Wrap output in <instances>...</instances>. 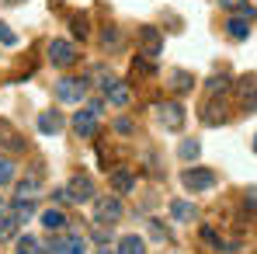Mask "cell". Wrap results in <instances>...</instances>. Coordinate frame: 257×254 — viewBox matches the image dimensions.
I'll use <instances>...</instances> for the list:
<instances>
[{"mask_svg":"<svg viewBox=\"0 0 257 254\" xmlns=\"http://www.w3.org/2000/svg\"><path fill=\"white\" fill-rule=\"evenodd\" d=\"M226 32H229V39H247L250 35V18H243V14L229 18L226 21Z\"/></svg>","mask_w":257,"mask_h":254,"instance_id":"7c38bea8","label":"cell"},{"mask_svg":"<svg viewBox=\"0 0 257 254\" xmlns=\"http://www.w3.org/2000/svg\"><path fill=\"white\" fill-rule=\"evenodd\" d=\"M56 98L66 101V105H80L87 98V80L84 77H63V80H56Z\"/></svg>","mask_w":257,"mask_h":254,"instance_id":"6da1fadb","label":"cell"},{"mask_svg":"<svg viewBox=\"0 0 257 254\" xmlns=\"http://www.w3.org/2000/svg\"><path fill=\"white\" fill-rule=\"evenodd\" d=\"M0 45H18V35H14L4 21H0Z\"/></svg>","mask_w":257,"mask_h":254,"instance_id":"4316f807","label":"cell"},{"mask_svg":"<svg viewBox=\"0 0 257 254\" xmlns=\"http://www.w3.org/2000/svg\"><path fill=\"white\" fill-rule=\"evenodd\" d=\"M14 178V160H7V157H0V185H7Z\"/></svg>","mask_w":257,"mask_h":254,"instance_id":"d4e9b609","label":"cell"},{"mask_svg":"<svg viewBox=\"0 0 257 254\" xmlns=\"http://www.w3.org/2000/svg\"><path fill=\"white\" fill-rule=\"evenodd\" d=\"M219 7H226V11H233V14L250 18V4H247V0H219Z\"/></svg>","mask_w":257,"mask_h":254,"instance_id":"ffe728a7","label":"cell"},{"mask_svg":"<svg viewBox=\"0 0 257 254\" xmlns=\"http://www.w3.org/2000/svg\"><path fill=\"white\" fill-rule=\"evenodd\" d=\"M77 59V45L73 42H63V39H52L49 42V63L52 66H70Z\"/></svg>","mask_w":257,"mask_h":254,"instance_id":"3957f363","label":"cell"},{"mask_svg":"<svg viewBox=\"0 0 257 254\" xmlns=\"http://www.w3.org/2000/svg\"><path fill=\"white\" fill-rule=\"evenodd\" d=\"M226 87H229V77H222V73H219V77H212V80H209V91H212V94H222V91H226Z\"/></svg>","mask_w":257,"mask_h":254,"instance_id":"484cf974","label":"cell"},{"mask_svg":"<svg viewBox=\"0 0 257 254\" xmlns=\"http://www.w3.org/2000/svg\"><path fill=\"white\" fill-rule=\"evenodd\" d=\"M118 216H122V202L115 195H108V199L97 202V223H115Z\"/></svg>","mask_w":257,"mask_h":254,"instance_id":"9c48e42d","label":"cell"},{"mask_svg":"<svg viewBox=\"0 0 257 254\" xmlns=\"http://www.w3.org/2000/svg\"><path fill=\"white\" fill-rule=\"evenodd\" d=\"M118 254H146V240L136 237V233H128V237L118 240Z\"/></svg>","mask_w":257,"mask_h":254,"instance_id":"9a60e30c","label":"cell"},{"mask_svg":"<svg viewBox=\"0 0 257 254\" xmlns=\"http://www.w3.org/2000/svg\"><path fill=\"white\" fill-rule=\"evenodd\" d=\"M171 87L177 91V94H184V91L195 87V77H191L188 70H174V73H171Z\"/></svg>","mask_w":257,"mask_h":254,"instance_id":"ac0fdd59","label":"cell"},{"mask_svg":"<svg viewBox=\"0 0 257 254\" xmlns=\"http://www.w3.org/2000/svg\"><path fill=\"white\" fill-rule=\"evenodd\" d=\"M104 98H108V105H115V108H125L128 105V84H122V80H111V77H104Z\"/></svg>","mask_w":257,"mask_h":254,"instance_id":"8992f818","label":"cell"},{"mask_svg":"<svg viewBox=\"0 0 257 254\" xmlns=\"http://www.w3.org/2000/svg\"><path fill=\"white\" fill-rule=\"evenodd\" d=\"M66 188H70V195H73V202H87V199L94 195V181H90L87 174H73Z\"/></svg>","mask_w":257,"mask_h":254,"instance_id":"ba28073f","label":"cell"},{"mask_svg":"<svg viewBox=\"0 0 257 254\" xmlns=\"http://www.w3.org/2000/svg\"><path fill=\"white\" fill-rule=\"evenodd\" d=\"M0 216H4V202H0Z\"/></svg>","mask_w":257,"mask_h":254,"instance_id":"e575fe53","label":"cell"},{"mask_svg":"<svg viewBox=\"0 0 257 254\" xmlns=\"http://www.w3.org/2000/svg\"><path fill=\"white\" fill-rule=\"evenodd\" d=\"M171 216H174V223H191V219H195V206L184 202V199H174L171 202Z\"/></svg>","mask_w":257,"mask_h":254,"instance_id":"5bb4252c","label":"cell"},{"mask_svg":"<svg viewBox=\"0 0 257 254\" xmlns=\"http://www.w3.org/2000/svg\"><path fill=\"white\" fill-rule=\"evenodd\" d=\"M139 45H143V56H146V59H157V56L164 52V35L146 25V28H139Z\"/></svg>","mask_w":257,"mask_h":254,"instance_id":"277c9868","label":"cell"},{"mask_svg":"<svg viewBox=\"0 0 257 254\" xmlns=\"http://www.w3.org/2000/svg\"><path fill=\"white\" fill-rule=\"evenodd\" d=\"M42 226L49 230V233L66 230V216H63V209H45V212H42Z\"/></svg>","mask_w":257,"mask_h":254,"instance_id":"4fadbf2b","label":"cell"},{"mask_svg":"<svg viewBox=\"0 0 257 254\" xmlns=\"http://www.w3.org/2000/svg\"><path fill=\"white\" fill-rule=\"evenodd\" d=\"M118 132H132V122L128 119H118Z\"/></svg>","mask_w":257,"mask_h":254,"instance_id":"1f68e13d","label":"cell"},{"mask_svg":"<svg viewBox=\"0 0 257 254\" xmlns=\"http://www.w3.org/2000/svg\"><path fill=\"white\" fill-rule=\"evenodd\" d=\"M18 199H21V202H32V199H39V178H35V174H28V178L18 185Z\"/></svg>","mask_w":257,"mask_h":254,"instance_id":"2e32d148","label":"cell"},{"mask_svg":"<svg viewBox=\"0 0 257 254\" xmlns=\"http://www.w3.org/2000/svg\"><path fill=\"white\" fill-rule=\"evenodd\" d=\"M243 195H247V202H250V206H257V188H247Z\"/></svg>","mask_w":257,"mask_h":254,"instance_id":"4dcf8cb0","label":"cell"},{"mask_svg":"<svg viewBox=\"0 0 257 254\" xmlns=\"http://www.w3.org/2000/svg\"><path fill=\"white\" fill-rule=\"evenodd\" d=\"M111 188L125 195V192H132V188H136V178H132L128 171H111Z\"/></svg>","mask_w":257,"mask_h":254,"instance_id":"e0dca14e","label":"cell"},{"mask_svg":"<svg viewBox=\"0 0 257 254\" xmlns=\"http://www.w3.org/2000/svg\"><path fill=\"white\" fill-rule=\"evenodd\" d=\"M52 251L56 254H87V240L80 233H66V237L52 240Z\"/></svg>","mask_w":257,"mask_h":254,"instance_id":"52a82bcc","label":"cell"},{"mask_svg":"<svg viewBox=\"0 0 257 254\" xmlns=\"http://www.w3.org/2000/svg\"><path fill=\"white\" fill-rule=\"evenodd\" d=\"M18 254H39V240H35V237H28V233H25V237H21V240H18Z\"/></svg>","mask_w":257,"mask_h":254,"instance_id":"603a6c76","label":"cell"},{"mask_svg":"<svg viewBox=\"0 0 257 254\" xmlns=\"http://www.w3.org/2000/svg\"><path fill=\"white\" fill-rule=\"evenodd\" d=\"M181 185H184L188 192H209L215 185V174L209 167H191V171L181 174Z\"/></svg>","mask_w":257,"mask_h":254,"instance_id":"7a4b0ae2","label":"cell"},{"mask_svg":"<svg viewBox=\"0 0 257 254\" xmlns=\"http://www.w3.org/2000/svg\"><path fill=\"white\" fill-rule=\"evenodd\" d=\"M73 32H77L80 39L87 35V18H84V14H77V18H73Z\"/></svg>","mask_w":257,"mask_h":254,"instance_id":"f1b7e54d","label":"cell"},{"mask_svg":"<svg viewBox=\"0 0 257 254\" xmlns=\"http://www.w3.org/2000/svg\"><path fill=\"white\" fill-rule=\"evenodd\" d=\"M32 202H21V199H18V202H14V212H11V216H14V219H18V223H25V219H28V216H32Z\"/></svg>","mask_w":257,"mask_h":254,"instance_id":"7402d4cb","label":"cell"},{"mask_svg":"<svg viewBox=\"0 0 257 254\" xmlns=\"http://www.w3.org/2000/svg\"><path fill=\"white\" fill-rule=\"evenodd\" d=\"M236 91H240L247 112H254V108H257V77H243V80L236 84Z\"/></svg>","mask_w":257,"mask_h":254,"instance_id":"8fae6325","label":"cell"},{"mask_svg":"<svg viewBox=\"0 0 257 254\" xmlns=\"http://www.w3.org/2000/svg\"><path fill=\"white\" fill-rule=\"evenodd\" d=\"M254 150H257V136H254Z\"/></svg>","mask_w":257,"mask_h":254,"instance_id":"d590c367","label":"cell"},{"mask_svg":"<svg viewBox=\"0 0 257 254\" xmlns=\"http://www.w3.org/2000/svg\"><path fill=\"white\" fill-rule=\"evenodd\" d=\"M157 119H160V126L164 129H181L184 126V108H181V105H177V101H167V105H160V108H157Z\"/></svg>","mask_w":257,"mask_h":254,"instance_id":"5b68a950","label":"cell"},{"mask_svg":"<svg viewBox=\"0 0 257 254\" xmlns=\"http://www.w3.org/2000/svg\"><path fill=\"white\" fill-rule=\"evenodd\" d=\"M14 230H18V219L14 216H0V240H11Z\"/></svg>","mask_w":257,"mask_h":254,"instance_id":"44dd1931","label":"cell"},{"mask_svg":"<svg viewBox=\"0 0 257 254\" xmlns=\"http://www.w3.org/2000/svg\"><path fill=\"white\" fill-rule=\"evenodd\" d=\"M73 129H77L80 136H94V132H97V115H94L90 108L77 112V115H73Z\"/></svg>","mask_w":257,"mask_h":254,"instance_id":"30bf717a","label":"cell"},{"mask_svg":"<svg viewBox=\"0 0 257 254\" xmlns=\"http://www.w3.org/2000/svg\"><path fill=\"white\" fill-rule=\"evenodd\" d=\"M52 195H56V202H59V206H70V202H73V195H70V188H56Z\"/></svg>","mask_w":257,"mask_h":254,"instance_id":"83f0119b","label":"cell"},{"mask_svg":"<svg viewBox=\"0 0 257 254\" xmlns=\"http://www.w3.org/2000/svg\"><path fill=\"white\" fill-rule=\"evenodd\" d=\"M7 4H21V0H7Z\"/></svg>","mask_w":257,"mask_h":254,"instance_id":"836d02e7","label":"cell"},{"mask_svg":"<svg viewBox=\"0 0 257 254\" xmlns=\"http://www.w3.org/2000/svg\"><path fill=\"white\" fill-rule=\"evenodd\" d=\"M198 153H202V146H198L195 139H184V143H181V157H184V160H195Z\"/></svg>","mask_w":257,"mask_h":254,"instance_id":"cb8c5ba5","label":"cell"},{"mask_svg":"<svg viewBox=\"0 0 257 254\" xmlns=\"http://www.w3.org/2000/svg\"><path fill=\"white\" fill-rule=\"evenodd\" d=\"M97 254H111V251H108V247H101V251H97Z\"/></svg>","mask_w":257,"mask_h":254,"instance_id":"d6a6232c","label":"cell"},{"mask_svg":"<svg viewBox=\"0 0 257 254\" xmlns=\"http://www.w3.org/2000/svg\"><path fill=\"white\" fill-rule=\"evenodd\" d=\"M59 126H63V122H59L56 112H42V115H39V129H42V132H59Z\"/></svg>","mask_w":257,"mask_h":254,"instance_id":"d6986e66","label":"cell"},{"mask_svg":"<svg viewBox=\"0 0 257 254\" xmlns=\"http://www.w3.org/2000/svg\"><path fill=\"white\" fill-rule=\"evenodd\" d=\"M150 230H153V237H157V240H167V230H164V226H160V223H153V226H150Z\"/></svg>","mask_w":257,"mask_h":254,"instance_id":"f546056e","label":"cell"}]
</instances>
